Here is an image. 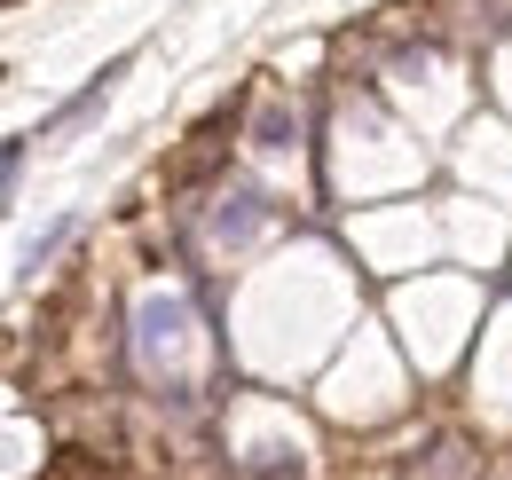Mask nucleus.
I'll return each instance as SVG.
<instances>
[{"label": "nucleus", "instance_id": "obj_3", "mask_svg": "<svg viewBox=\"0 0 512 480\" xmlns=\"http://www.w3.org/2000/svg\"><path fill=\"white\" fill-rule=\"evenodd\" d=\"M71 237H79V221H71V213H64V221H48L40 237L24 244V276H40V268H48V260H56V252H64Z\"/></svg>", "mask_w": 512, "mask_h": 480}, {"label": "nucleus", "instance_id": "obj_5", "mask_svg": "<svg viewBox=\"0 0 512 480\" xmlns=\"http://www.w3.org/2000/svg\"><path fill=\"white\" fill-rule=\"evenodd\" d=\"M292 134H300V119H292V111H260V126H253L260 150H292Z\"/></svg>", "mask_w": 512, "mask_h": 480}, {"label": "nucleus", "instance_id": "obj_2", "mask_svg": "<svg viewBox=\"0 0 512 480\" xmlns=\"http://www.w3.org/2000/svg\"><path fill=\"white\" fill-rule=\"evenodd\" d=\"M127 63H134V48H127V56H111L103 71H95V79H87V87H79V95H71V103H56V111L40 119V134H24V142H48V134H64V126H79L87 111H95V103H103V95H111V79H127Z\"/></svg>", "mask_w": 512, "mask_h": 480}, {"label": "nucleus", "instance_id": "obj_6", "mask_svg": "<svg viewBox=\"0 0 512 480\" xmlns=\"http://www.w3.org/2000/svg\"><path fill=\"white\" fill-rule=\"evenodd\" d=\"M24 150H32L24 134H16V142H0V213L16 205V174H24Z\"/></svg>", "mask_w": 512, "mask_h": 480}, {"label": "nucleus", "instance_id": "obj_4", "mask_svg": "<svg viewBox=\"0 0 512 480\" xmlns=\"http://www.w3.org/2000/svg\"><path fill=\"white\" fill-rule=\"evenodd\" d=\"M300 473H308L300 449H253L245 457V480H300Z\"/></svg>", "mask_w": 512, "mask_h": 480}, {"label": "nucleus", "instance_id": "obj_1", "mask_svg": "<svg viewBox=\"0 0 512 480\" xmlns=\"http://www.w3.org/2000/svg\"><path fill=\"white\" fill-rule=\"evenodd\" d=\"M473 465H481V457H473L465 433H434V441L402 465V480H473Z\"/></svg>", "mask_w": 512, "mask_h": 480}]
</instances>
